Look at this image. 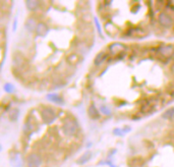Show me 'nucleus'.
<instances>
[{
  "mask_svg": "<svg viewBox=\"0 0 174 167\" xmlns=\"http://www.w3.org/2000/svg\"><path fill=\"white\" fill-rule=\"evenodd\" d=\"M91 157H92V153L90 152V151H88V152H86L85 154H83V156L78 160V164H80V165H83V164H86L90 159H91Z\"/></svg>",
  "mask_w": 174,
  "mask_h": 167,
  "instance_id": "4468645a",
  "label": "nucleus"
},
{
  "mask_svg": "<svg viewBox=\"0 0 174 167\" xmlns=\"http://www.w3.org/2000/svg\"><path fill=\"white\" fill-rule=\"evenodd\" d=\"M47 99H48L49 101H51V102H54V103H56V104H58V105H63V104H64V100H63V99L58 94H55V93L48 94V95H47Z\"/></svg>",
  "mask_w": 174,
  "mask_h": 167,
  "instance_id": "6e6552de",
  "label": "nucleus"
},
{
  "mask_svg": "<svg viewBox=\"0 0 174 167\" xmlns=\"http://www.w3.org/2000/svg\"><path fill=\"white\" fill-rule=\"evenodd\" d=\"M37 22H36L35 19H33V17H30V19H28V21L26 22V29L28 30L30 33H33L34 31H36V29H37Z\"/></svg>",
  "mask_w": 174,
  "mask_h": 167,
  "instance_id": "1a4fd4ad",
  "label": "nucleus"
},
{
  "mask_svg": "<svg viewBox=\"0 0 174 167\" xmlns=\"http://www.w3.org/2000/svg\"><path fill=\"white\" fill-rule=\"evenodd\" d=\"M173 116H174V107L167 109L166 111L162 114V117H163L164 119H171Z\"/></svg>",
  "mask_w": 174,
  "mask_h": 167,
  "instance_id": "f3484780",
  "label": "nucleus"
},
{
  "mask_svg": "<svg viewBox=\"0 0 174 167\" xmlns=\"http://www.w3.org/2000/svg\"><path fill=\"white\" fill-rule=\"evenodd\" d=\"M36 33H37L38 36L40 37H45L47 36V34L49 33V28L45 22H39L37 26V29H36Z\"/></svg>",
  "mask_w": 174,
  "mask_h": 167,
  "instance_id": "423d86ee",
  "label": "nucleus"
},
{
  "mask_svg": "<svg viewBox=\"0 0 174 167\" xmlns=\"http://www.w3.org/2000/svg\"><path fill=\"white\" fill-rule=\"evenodd\" d=\"M3 89H4V91H5L6 93H13V92H14V90H15V88H14V86H13L12 84L6 83V84H4Z\"/></svg>",
  "mask_w": 174,
  "mask_h": 167,
  "instance_id": "a211bd4d",
  "label": "nucleus"
},
{
  "mask_svg": "<svg viewBox=\"0 0 174 167\" xmlns=\"http://www.w3.org/2000/svg\"><path fill=\"white\" fill-rule=\"evenodd\" d=\"M42 120L45 125H52L56 119V113L51 107H45L41 111Z\"/></svg>",
  "mask_w": 174,
  "mask_h": 167,
  "instance_id": "f257e3e1",
  "label": "nucleus"
},
{
  "mask_svg": "<svg viewBox=\"0 0 174 167\" xmlns=\"http://www.w3.org/2000/svg\"><path fill=\"white\" fill-rule=\"evenodd\" d=\"M27 164H28V167H40L42 164V159L40 155L33 153V154L29 155L28 159H27Z\"/></svg>",
  "mask_w": 174,
  "mask_h": 167,
  "instance_id": "20e7f679",
  "label": "nucleus"
},
{
  "mask_svg": "<svg viewBox=\"0 0 174 167\" xmlns=\"http://www.w3.org/2000/svg\"><path fill=\"white\" fill-rule=\"evenodd\" d=\"M100 110H101V112H102L104 115H106V116H108V115H111V110H110V108H108L107 106L102 105L100 107Z\"/></svg>",
  "mask_w": 174,
  "mask_h": 167,
  "instance_id": "6ab92c4d",
  "label": "nucleus"
},
{
  "mask_svg": "<svg viewBox=\"0 0 174 167\" xmlns=\"http://www.w3.org/2000/svg\"><path fill=\"white\" fill-rule=\"evenodd\" d=\"M125 49V46H123L122 44H120V43H113L112 45H110L109 46V50L111 51L112 53H120L121 51L124 50Z\"/></svg>",
  "mask_w": 174,
  "mask_h": 167,
  "instance_id": "9b49d317",
  "label": "nucleus"
},
{
  "mask_svg": "<svg viewBox=\"0 0 174 167\" xmlns=\"http://www.w3.org/2000/svg\"><path fill=\"white\" fill-rule=\"evenodd\" d=\"M88 115H89L90 118L94 119V120L100 118V113H99L98 108L95 106V104H91L89 106V108H88Z\"/></svg>",
  "mask_w": 174,
  "mask_h": 167,
  "instance_id": "0eeeda50",
  "label": "nucleus"
},
{
  "mask_svg": "<svg viewBox=\"0 0 174 167\" xmlns=\"http://www.w3.org/2000/svg\"><path fill=\"white\" fill-rule=\"evenodd\" d=\"M39 5H40V1H37V0H28V1H26L27 8L31 11L36 10Z\"/></svg>",
  "mask_w": 174,
  "mask_h": 167,
  "instance_id": "ddd939ff",
  "label": "nucleus"
},
{
  "mask_svg": "<svg viewBox=\"0 0 174 167\" xmlns=\"http://www.w3.org/2000/svg\"><path fill=\"white\" fill-rule=\"evenodd\" d=\"M158 21H159V24L164 28H171L174 24L173 19L166 12L160 13L159 17H158Z\"/></svg>",
  "mask_w": 174,
  "mask_h": 167,
  "instance_id": "7ed1b4c3",
  "label": "nucleus"
},
{
  "mask_svg": "<svg viewBox=\"0 0 174 167\" xmlns=\"http://www.w3.org/2000/svg\"><path fill=\"white\" fill-rule=\"evenodd\" d=\"M159 51L165 57H169L173 53V46H171V45H165V46L160 48Z\"/></svg>",
  "mask_w": 174,
  "mask_h": 167,
  "instance_id": "9d476101",
  "label": "nucleus"
},
{
  "mask_svg": "<svg viewBox=\"0 0 174 167\" xmlns=\"http://www.w3.org/2000/svg\"><path fill=\"white\" fill-rule=\"evenodd\" d=\"M10 164L13 167H22V165H24V159H22L21 153L15 152L10 157Z\"/></svg>",
  "mask_w": 174,
  "mask_h": 167,
  "instance_id": "39448f33",
  "label": "nucleus"
},
{
  "mask_svg": "<svg viewBox=\"0 0 174 167\" xmlns=\"http://www.w3.org/2000/svg\"><path fill=\"white\" fill-rule=\"evenodd\" d=\"M63 132H64L66 136L70 137L75 135V132H78V123L76 121H74L73 119H67L64 122V125L62 126Z\"/></svg>",
  "mask_w": 174,
  "mask_h": 167,
  "instance_id": "f03ea898",
  "label": "nucleus"
},
{
  "mask_svg": "<svg viewBox=\"0 0 174 167\" xmlns=\"http://www.w3.org/2000/svg\"><path fill=\"white\" fill-rule=\"evenodd\" d=\"M106 57H107V54H106L105 51H102V52L98 53V55L96 56V58H95V65H97V66H99V65H101L102 63L105 61Z\"/></svg>",
  "mask_w": 174,
  "mask_h": 167,
  "instance_id": "f8f14e48",
  "label": "nucleus"
},
{
  "mask_svg": "<svg viewBox=\"0 0 174 167\" xmlns=\"http://www.w3.org/2000/svg\"><path fill=\"white\" fill-rule=\"evenodd\" d=\"M129 130H130V127H124V128L116 127L113 130V134L117 137H122L124 134H126V132H129Z\"/></svg>",
  "mask_w": 174,
  "mask_h": 167,
  "instance_id": "2eb2a0df",
  "label": "nucleus"
},
{
  "mask_svg": "<svg viewBox=\"0 0 174 167\" xmlns=\"http://www.w3.org/2000/svg\"><path fill=\"white\" fill-rule=\"evenodd\" d=\"M19 116V110L17 109V108H13V109H11L9 111V114H8V117H9V119L11 121L17 120Z\"/></svg>",
  "mask_w": 174,
  "mask_h": 167,
  "instance_id": "dca6fc26",
  "label": "nucleus"
},
{
  "mask_svg": "<svg viewBox=\"0 0 174 167\" xmlns=\"http://www.w3.org/2000/svg\"><path fill=\"white\" fill-rule=\"evenodd\" d=\"M95 24H96V26H97V29H98L99 34H100V35L102 36V30H101L100 24H99V22H98V19H95Z\"/></svg>",
  "mask_w": 174,
  "mask_h": 167,
  "instance_id": "aec40b11",
  "label": "nucleus"
}]
</instances>
